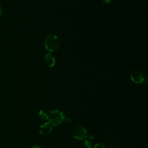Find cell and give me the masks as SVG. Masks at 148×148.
<instances>
[{
	"label": "cell",
	"instance_id": "6da1fadb",
	"mask_svg": "<svg viewBox=\"0 0 148 148\" xmlns=\"http://www.w3.org/2000/svg\"><path fill=\"white\" fill-rule=\"evenodd\" d=\"M44 45L45 49L47 51L53 52L59 48L60 42L58 38L56 35L50 34L47 35L45 38Z\"/></svg>",
	"mask_w": 148,
	"mask_h": 148
},
{
	"label": "cell",
	"instance_id": "7a4b0ae2",
	"mask_svg": "<svg viewBox=\"0 0 148 148\" xmlns=\"http://www.w3.org/2000/svg\"><path fill=\"white\" fill-rule=\"evenodd\" d=\"M65 116L62 112L57 109L49 112V122L53 126H57L63 123Z\"/></svg>",
	"mask_w": 148,
	"mask_h": 148
},
{
	"label": "cell",
	"instance_id": "3957f363",
	"mask_svg": "<svg viewBox=\"0 0 148 148\" xmlns=\"http://www.w3.org/2000/svg\"><path fill=\"white\" fill-rule=\"evenodd\" d=\"M73 137L79 140H82L87 138V132L86 129L82 125H78L75 126L72 131Z\"/></svg>",
	"mask_w": 148,
	"mask_h": 148
},
{
	"label": "cell",
	"instance_id": "277c9868",
	"mask_svg": "<svg viewBox=\"0 0 148 148\" xmlns=\"http://www.w3.org/2000/svg\"><path fill=\"white\" fill-rule=\"evenodd\" d=\"M131 80L136 84H140L144 81V76L143 73L138 70H134L130 73Z\"/></svg>",
	"mask_w": 148,
	"mask_h": 148
},
{
	"label": "cell",
	"instance_id": "5b68a950",
	"mask_svg": "<svg viewBox=\"0 0 148 148\" xmlns=\"http://www.w3.org/2000/svg\"><path fill=\"white\" fill-rule=\"evenodd\" d=\"M51 130H52V125L50 122H46L40 127L39 133L42 135L45 136L50 134Z\"/></svg>",
	"mask_w": 148,
	"mask_h": 148
},
{
	"label": "cell",
	"instance_id": "8992f818",
	"mask_svg": "<svg viewBox=\"0 0 148 148\" xmlns=\"http://www.w3.org/2000/svg\"><path fill=\"white\" fill-rule=\"evenodd\" d=\"M45 60L47 65L49 67H53L56 64V60L54 57L50 53L46 54L45 57Z\"/></svg>",
	"mask_w": 148,
	"mask_h": 148
},
{
	"label": "cell",
	"instance_id": "52a82bcc",
	"mask_svg": "<svg viewBox=\"0 0 148 148\" xmlns=\"http://www.w3.org/2000/svg\"><path fill=\"white\" fill-rule=\"evenodd\" d=\"M39 115L43 120H47L49 118V112L46 110H40L39 112Z\"/></svg>",
	"mask_w": 148,
	"mask_h": 148
},
{
	"label": "cell",
	"instance_id": "ba28073f",
	"mask_svg": "<svg viewBox=\"0 0 148 148\" xmlns=\"http://www.w3.org/2000/svg\"><path fill=\"white\" fill-rule=\"evenodd\" d=\"M82 148H92L91 142L88 140H86L82 143Z\"/></svg>",
	"mask_w": 148,
	"mask_h": 148
},
{
	"label": "cell",
	"instance_id": "9c48e42d",
	"mask_svg": "<svg viewBox=\"0 0 148 148\" xmlns=\"http://www.w3.org/2000/svg\"><path fill=\"white\" fill-rule=\"evenodd\" d=\"M94 148H106V146L103 143H98L95 145Z\"/></svg>",
	"mask_w": 148,
	"mask_h": 148
},
{
	"label": "cell",
	"instance_id": "30bf717a",
	"mask_svg": "<svg viewBox=\"0 0 148 148\" xmlns=\"http://www.w3.org/2000/svg\"><path fill=\"white\" fill-rule=\"evenodd\" d=\"M70 121H71V119L69 117H64L63 122L66 123H70Z\"/></svg>",
	"mask_w": 148,
	"mask_h": 148
},
{
	"label": "cell",
	"instance_id": "8fae6325",
	"mask_svg": "<svg viewBox=\"0 0 148 148\" xmlns=\"http://www.w3.org/2000/svg\"><path fill=\"white\" fill-rule=\"evenodd\" d=\"M87 138H88L90 139H92L94 138V135L92 134H88L87 135Z\"/></svg>",
	"mask_w": 148,
	"mask_h": 148
},
{
	"label": "cell",
	"instance_id": "7c38bea8",
	"mask_svg": "<svg viewBox=\"0 0 148 148\" xmlns=\"http://www.w3.org/2000/svg\"><path fill=\"white\" fill-rule=\"evenodd\" d=\"M104 3H106V4H108V3H109L112 0H101Z\"/></svg>",
	"mask_w": 148,
	"mask_h": 148
},
{
	"label": "cell",
	"instance_id": "4fadbf2b",
	"mask_svg": "<svg viewBox=\"0 0 148 148\" xmlns=\"http://www.w3.org/2000/svg\"><path fill=\"white\" fill-rule=\"evenodd\" d=\"M32 148H42V147L39 146H37V145H35V146H34L32 147Z\"/></svg>",
	"mask_w": 148,
	"mask_h": 148
},
{
	"label": "cell",
	"instance_id": "5bb4252c",
	"mask_svg": "<svg viewBox=\"0 0 148 148\" xmlns=\"http://www.w3.org/2000/svg\"><path fill=\"white\" fill-rule=\"evenodd\" d=\"M2 6H1V5L0 4V16H1V14H2Z\"/></svg>",
	"mask_w": 148,
	"mask_h": 148
},
{
	"label": "cell",
	"instance_id": "9a60e30c",
	"mask_svg": "<svg viewBox=\"0 0 148 148\" xmlns=\"http://www.w3.org/2000/svg\"><path fill=\"white\" fill-rule=\"evenodd\" d=\"M0 49H1V48H0Z\"/></svg>",
	"mask_w": 148,
	"mask_h": 148
}]
</instances>
